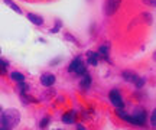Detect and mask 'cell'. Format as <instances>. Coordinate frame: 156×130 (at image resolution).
<instances>
[{
    "label": "cell",
    "instance_id": "cell-1",
    "mask_svg": "<svg viewBox=\"0 0 156 130\" xmlns=\"http://www.w3.org/2000/svg\"><path fill=\"white\" fill-rule=\"evenodd\" d=\"M20 121V113L16 108H9L2 113V125L5 129H13Z\"/></svg>",
    "mask_w": 156,
    "mask_h": 130
},
{
    "label": "cell",
    "instance_id": "cell-2",
    "mask_svg": "<svg viewBox=\"0 0 156 130\" xmlns=\"http://www.w3.org/2000/svg\"><path fill=\"white\" fill-rule=\"evenodd\" d=\"M122 5V0H107L106 2V15L107 16H113L119 7Z\"/></svg>",
    "mask_w": 156,
    "mask_h": 130
},
{
    "label": "cell",
    "instance_id": "cell-3",
    "mask_svg": "<svg viewBox=\"0 0 156 130\" xmlns=\"http://www.w3.org/2000/svg\"><path fill=\"white\" fill-rule=\"evenodd\" d=\"M108 98H110V101H112V104L114 106V107L123 108L124 103H123L122 96H120V93H119L117 90H112V91H110V94H108Z\"/></svg>",
    "mask_w": 156,
    "mask_h": 130
},
{
    "label": "cell",
    "instance_id": "cell-4",
    "mask_svg": "<svg viewBox=\"0 0 156 130\" xmlns=\"http://www.w3.org/2000/svg\"><path fill=\"white\" fill-rule=\"evenodd\" d=\"M133 117L137 120L139 126H143L146 123V113H145V110H142V108H136L134 110Z\"/></svg>",
    "mask_w": 156,
    "mask_h": 130
},
{
    "label": "cell",
    "instance_id": "cell-5",
    "mask_svg": "<svg viewBox=\"0 0 156 130\" xmlns=\"http://www.w3.org/2000/svg\"><path fill=\"white\" fill-rule=\"evenodd\" d=\"M41 83H42V85H45V87L54 85L55 84V75H52V74H44V75L41 77Z\"/></svg>",
    "mask_w": 156,
    "mask_h": 130
},
{
    "label": "cell",
    "instance_id": "cell-6",
    "mask_svg": "<svg viewBox=\"0 0 156 130\" xmlns=\"http://www.w3.org/2000/svg\"><path fill=\"white\" fill-rule=\"evenodd\" d=\"M123 78L126 81H129V83H133L134 84L139 79V75L136 72H133V71H123Z\"/></svg>",
    "mask_w": 156,
    "mask_h": 130
},
{
    "label": "cell",
    "instance_id": "cell-7",
    "mask_svg": "<svg viewBox=\"0 0 156 130\" xmlns=\"http://www.w3.org/2000/svg\"><path fill=\"white\" fill-rule=\"evenodd\" d=\"M28 19L34 23V25H36V26H41V25L44 23V19H42L41 16H38V15H35V13H29Z\"/></svg>",
    "mask_w": 156,
    "mask_h": 130
},
{
    "label": "cell",
    "instance_id": "cell-8",
    "mask_svg": "<svg viewBox=\"0 0 156 130\" xmlns=\"http://www.w3.org/2000/svg\"><path fill=\"white\" fill-rule=\"evenodd\" d=\"M74 119H75V113H74V111L65 113L64 116H62V121H64V123H67V125H73Z\"/></svg>",
    "mask_w": 156,
    "mask_h": 130
},
{
    "label": "cell",
    "instance_id": "cell-9",
    "mask_svg": "<svg viewBox=\"0 0 156 130\" xmlns=\"http://www.w3.org/2000/svg\"><path fill=\"white\" fill-rule=\"evenodd\" d=\"M10 78L13 79V81H16V83H25V75L20 72H17V71H13V72L10 74Z\"/></svg>",
    "mask_w": 156,
    "mask_h": 130
},
{
    "label": "cell",
    "instance_id": "cell-10",
    "mask_svg": "<svg viewBox=\"0 0 156 130\" xmlns=\"http://www.w3.org/2000/svg\"><path fill=\"white\" fill-rule=\"evenodd\" d=\"M91 85V77L88 74H83V78H81V87L83 88H88Z\"/></svg>",
    "mask_w": 156,
    "mask_h": 130
},
{
    "label": "cell",
    "instance_id": "cell-11",
    "mask_svg": "<svg viewBox=\"0 0 156 130\" xmlns=\"http://www.w3.org/2000/svg\"><path fill=\"white\" fill-rule=\"evenodd\" d=\"M87 57H88V62L91 64V65H97V64H98V54H95V52H88Z\"/></svg>",
    "mask_w": 156,
    "mask_h": 130
},
{
    "label": "cell",
    "instance_id": "cell-12",
    "mask_svg": "<svg viewBox=\"0 0 156 130\" xmlns=\"http://www.w3.org/2000/svg\"><path fill=\"white\" fill-rule=\"evenodd\" d=\"M81 64H83L81 58H75L73 62L69 64V68H68V71H69V72H74V71H75V69L78 68V65H81Z\"/></svg>",
    "mask_w": 156,
    "mask_h": 130
},
{
    "label": "cell",
    "instance_id": "cell-13",
    "mask_svg": "<svg viewBox=\"0 0 156 130\" xmlns=\"http://www.w3.org/2000/svg\"><path fill=\"white\" fill-rule=\"evenodd\" d=\"M98 57H103V58H106V59H108V48H107L106 45L104 46H100V49H98Z\"/></svg>",
    "mask_w": 156,
    "mask_h": 130
},
{
    "label": "cell",
    "instance_id": "cell-14",
    "mask_svg": "<svg viewBox=\"0 0 156 130\" xmlns=\"http://www.w3.org/2000/svg\"><path fill=\"white\" fill-rule=\"evenodd\" d=\"M5 3L7 6H10L12 9H13V10L16 12V13H22V10H20V9H19V6L17 5H15V3H13V2H12V0H5Z\"/></svg>",
    "mask_w": 156,
    "mask_h": 130
},
{
    "label": "cell",
    "instance_id": "cell-15",
    "mask_svg": "<svg viewBox=\"0 0 156 130\" xmlns=\"http://www.w3.org/2000/svg\"><path fill=\"white\" fill-rule=\"evenodd\" d=\"M74 72H77L78 75H83V74H85V67H84L83 64H81V65H78V68L75 69V71H74Z\"/></svg>",
    "mask_w": 156,
    "mask_h": 130
},
{
    "label": "cell",
    "instance_id": "cell-16",
    "mask_svg": "<svg viewBox=\"0 0 156 130\" xmlns=\"http://www.w3.org/2000/svg\"><path fill=\"white\" fill-rule=\"evenodd\" d=\"M151 126L152 127H156V111H153L151 116Z\"/></svg>",
    "mask_w": 156,
    "mask_h": 130
},
{
    "label": "cell",
    "instance_id": "cell-17",
    "mask_svg": "<svg viewBox=\"0 0 156 130\" xmlns=\"http://www.w3.org/2000/svg\"><path fill=\"white\" fill-rule=\"evenodd\" d=\"M134 84H136V87H137V88H142V87H143V84H145V79L139 77V79H137Z\"/></svg>",
    "mask_w": 156,
    "mask_h": 130
},
{
    "label": "cell",
    "instance_id": "cell-18",
    "mask_svg": "<svg viewBox=\"0 0 156 130\" xmlns=\"http://www.w3.org/2000/svg\"><path fill=\"white\" fill-rule=\"evenodd\" d=\"M46 123H48V117H45V119L41 121V127H46V126H48Z\"/></svg>",
    "mask_w": 156,
    "mask_h": 130
},
{
    "label": "cell",
    "instance_id": "cell-19",
    "mask_svg": "<svg viewBox=\"0 0 156 130\" xmlns=\"http://www.w3.org/2000/svg\"><path fill=\"white\" fill-rule=\"evenodd\" d=\"M0 74H2V75H5L6 74V67L5 65H0Z\"/></svg>",
    "mask_w": 156,
    "mask_h": 130
},
{
    "label": "cell",
    "instance_id": "cell-20",
    "mask_svg": "<svg viewBox=\"0 0 156 130\" xmlns=\"http://www.w3.org/2000/svg\"><path fill=\"white\" fill-rule=\"evenodd\" d=\"M145 3H149V5H155V0H145Z\"/></svg>",
    "mask_w": 156,
    "mask_h": 130
},
{
    "label": "cell",
    "instance_id": "cell-21",
    "mask_svg": "<svg viewBox=\"0 0 156 130\" xmlns=\"http://www.w3.org/2000/svg\"><path fill=\"white\" fill-rule=\"evenodd\" d=\"M0 65H5V67H7V62H5V61H2V59H0Z\"/></svg>",
    "mask_w": 156,
    "mask_h": 130
}]
</instances>
